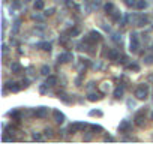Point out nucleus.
Instances as JSON below:
<instances>
[{
    "mask_svg": "<svg viewBox=\"0 0 153 144\" xmlns=\"http://www.w3.org/2000/svg\"><path fill=\"white\" fill-rule=\"evenodd\" d=\"M149 20H147V17H140V18H137V26H144L146 23H147Z\"/></svg>",
    "mask_w": 153,
    "mask_h": 144,
    "instance_id": "obj_19",
    "label": "nucleus"
},
{
    "mask_svg": "<svg viewBox=\"0 0 153 144\" xmlns=\"http://www.w3.org/2000/svg\"><path fill=\"white\" fill-rule=\"evenodd\" d=\"M11 71L12 72H14V74H20V72H21L23 71V68H21V65H20V63H12L11 65Z\"/></svg>",
    "mask_w": 153,
    "mask_h": 144,
    "instance_id": "obj_12",
    "label": "nucleus"
},
{
    "mask_svg": "<svg viewBox=\"0 0 153 144\" xmlns=\"http://www.w3.org/2000/svg\"><path fill=\"white\" fill-rule=\"evenodd\" d=\"M45 87H47V84H45V86H42L41 89H39V90H41V93H42V95H44V93H45V92H47V89H45Z\"/></svg>",
    "mask_w": 153,
    "mask_h": 144,
    "instance_id": "obj_34",
    "label": "nucleus"
},
{
    "mask_svg": "<svg viewBox=\"0 0 153 144\" xmlns=\"http://www.w3.org/2000/svg\"><path fill=\"white\" fill-rule=\"evenodd\" d=\"M149 95V87L147 84H141V86H138L135 89V96L138 98V99H146Z\"/></svg>",
    "mask_w": 153,
    "mask_h": 144,
    "instance_id": "obj_1",
    "label": "nucleus"
},
{
    "mask_svg": "<svg viewBox=\"0 0 153 144\" xmlns=\"http://www.w3.org/2000/svg\"><path fill=\"white\" fill-rule=\"evenodd\" d=\"M129 128H131L129 120H122V122H120V125H119V131H120V132H128Z\"/></svg>",
    "mask_w": 153,
    "mask_h": 144,
    "instance_id": "obj_10",
    "label": "nucleus"
},
{
    "mask_svg": "<svg viewBox=\"0 0 153 144\" xmlns=\"http://www.w3.org/2000/svg\"><path fill=\"white\" fill-rule=\"evenodd\" d=\"M89 114H90V116H102V111H99V110H92Z\"/></svg>",
    "mask_w": 153,
    "mask_h": 144,
    "instance_id": "obj_26",
    "label": "nucleus"
},
{
    "mask_svg": "<svg viewBox=\"0 0 153 144\" xmlns=\"http://www.w3.org/2000/svg\"><path fill=\"white\" fill-rule=\"evenodd\" d=\"M33 6H35V9H36V11H41V9H44V0H36L35 5H33Z\"/></svg>",
    "mask_w": 153,
    "mask_h": 144,
    "instance_id": "obj_18",
    "label": "nucleus"
},
{
    "mask_svg": "<svg viewBox=\"0 0 153 144\" xmlns=\"http://www.w3.org/2000/svg\"><path fill=\"white\" fill-rule=\"evenodd\" d=\"M18 29H20V20H17V21H15V29H14V30L17 32Z\"/></svg>",
    "mask_w": 153,
    "mask_h": 144,
    "instance_id": "obj_33",
    "label": "nucleus"
},
{
    "mask_svg": "<svg viewBox=\"0 0 153 144\" xmlns=\"http://www.w3.org/2000/svg\"><path fill=\"white\" fill-rule=\"evenodd\" d=\"M104 9L105 11H107V14H113V12H114L116 9H114V5H113V3H105V6H104Z\"/></svg>",
    "mask_w": 153,
    "mask_h": 144,
    "instance_id": "obj_15",
    "label": "nucleus"
},
{
    "mask_svg": "<svg viewBox=\"0 0 153 144\" xmlns=\"http://www.w3.org/2000/svg\"><path fill=\"white\" fill-rule=\"evenodd\" d=\"M90 129L93 131V132H96V131H98V132H101L104 128H102L101 125H90Z\"/></svg>",
    "mask_w": 153,
    "mask_h": 144,
    "instance_id": "obj_22",
    "label": "nucleus"
},
{
    "mask_svg": "<svg viewBox=\"0 0 153 144\" xmlns=\"http://www.w3.org/2000/svg\"><path fill=\"white\" fill-rule=\"evenodd\" d=\"M146 63H147V65H152V63H153V56L146 57Z\"/></svg>",
    "mask_w": 153,
    "mask_h": 144,
    "instance_id": "obj_30",
    "label": "nucleus"
},
{
    "mask_svg": "<svg viewBox=\"0 0 153 144\" xmlns=\"http://www.w3.org/2000/svg\"><path fill=\"white\" fill-rule=\"evenodd\" d=\"M71 60H74V56H72V53H63L59 56V62L60 63H68Z\"/></svg>",
    "mask_w": 153,
    "mask_h": 144,
    "instance_id": "obj_6",
    "label": "nucleus"
},
{
    "mask_svg": "<svg viewBox=\"0 0 153 144\" xmlns=\"http://www.w3.org/2000/svg\"><path fill=\"white\" fill-rule=\"evenodd\" d=\"M137 8L138 9H146V8H147V2H146V0H138V2H137Z\"/></svg>",
    "mask_w": 153,
    "mask_h": 144,
    "instance_id": "obj_17",
    "label": "nucleus"
},
{
    "mask_svg": "<svg viewBox=\"0 0 153 144\" xmlns=\"http://www.w3.org/2000/svg\"><path fill=\"white\" fill-rule=\"evenodd\" d=\"M87 99H89L90 102H95V101L102 99V96H101V95H96V93H90V95L87 96Z\"/></svg>",
    "mask_w": 153,
    "mask_h": 144,
    "instance_id": "obj_16",
    "label": "nucleus"
},
{
    "mask_svg": "<svg viewBox=\"0 0 153 144\" xmlns=\"http://www.w3.org/2000/svg\"><path fill=\"white\" fill-rule=\"evenodd\" d=\"M126 5L128 6H137V0H126Z\"/></svg>",
    "mask_w": 153,
    "mask_h": 144,
    "instance_id": "obj_29",
    "label": "nucleus"
},
{
    "mask_svg": "<svg viewBox=\"0 0 153 144\" xmlns=\"http://www.w3.org/2000/svg\"><path fill=\"white\" fill-rule=\"evenodd\" d=\"M105 141H113V137H110V135H105V138H104Z\"/></svg>",
    "mask_w": 153,
    "mask_h": 144,
    "instance_id": "obj_36",
    "label": "nucleus"
},
{
    "mask_svg": "<svg viewBox=\"0 0 153 144\" xmlns=\"http://www.w3.org/2000/svg\"><path fill=\"white\" fill-rule=\"evenodd\" d=\"M35 116L38 117V119H44V117L48 116V108L47 107H38L35 110Z\"/></svg>",
    "mask_w": 153,
    "mask_h": 144,
    "instance_id": "obj_4",
    "label": "nucleus"
},
{
    "mask_svg": "<svg viewBox=\"0 0 153 144\" xmlns=\"http://www.w3.org/2000/svg\"><path fill=\"white\" fill-rule=\"evenodd\" d=\"M146 111H140V113L135 114L134 117V120H135V125L137 126H144V123H146Z\"/></svg>",
    "mask_w": 153,
    "mask_h": 144,
    "instance_id": "obj_3",
    "label": "nucleus"
},
{
    "mask_svg": "<svg viewBox=\"0 0 153 144\" xmlns=\"http://www.w3.org/2000/svg\"><path fill=\"white\" fill-rule=\"evenodd\" d=\"M45 135L47 137H51V129H45Z\"/></svg>",
    "mask_w": 153,
    "mask_h": 144,
    "instance_id": "obj_35",
    "label": "nucleus"
},
{
    "mask_svg": "<svg viewBox=\"0 0 153 144\" xmlns=\"http://www.w3.org/2000/svg\"><path fill=\"white\" fill-rule=\"evenodd\" d=\"M90 38L93 39V41H101V39H102L101 33H99V32H96V30H93V32H90Z\"/></svg>",
    "mask_w": 153,
    "mask_h": 144,
    "instance_id": "obj_13",
    "label": "nucleus"
},
{
    "mask_svg": "<svg viewBox=\"0 0 153 144\" xmlns=\"http://www.w3.org/2000/svg\"><path fill=\"white\" fill-rule=\"evenodd\" d=\"M86 126H87L86 123H83V122H77V123H74V125H71V126H69V131H71L72 134H74V132H78V131L86 129Z\"/></svg>",
    "mask_w": 153,
    "mask_h": 144,
    "instance_id": "obj_5",
    "label": "nucleus"
},
{
    "mask_svg": "<svg viewBox=\"0 0 153 144\" xmlns=\"http://www.w3.org/2000/svg\"><path fill=\"white\" fill-rule=\"evenodd\" d=\"M59 98H60V99H62L63 102H66V104L69 102V99H68V98H66V95H65V93H59Z\"/></svg>",
    "mask_w": 153,
    "mask_h": 144,
    "instance_id": "obj_28",
    "label": "nucleus"
},
{
    "mask_svg": "<svg viewBox=\"0 0 153 144\" xmlns=\"http://www.w3.org/2000/svg\"><path fill=\"white\" fill-rule=\"evenodd\" d=\"M39 47H41L44 51H51V44L50 42H44V44H39Z\"/></svg>",
    "mask_w": 153,
    "mask_h": 144,
    "instance_id": "obj_20",
    "label": "nucleus"
},
{
    "mask_svg": "<svg viewBox=\"0 0 153 144\" xmlns=\"http://www.w3.org/2000/svg\"><path fill=\"white\" fill-rule=\"evenodd\" d=\"M53 116H54V120H56L57 123H63V122H65V114L62 113V111L54 110V111H53Z\"/></svg>",
    "mask_w": 153,
    "mask_h": 144,
    "instance_id": "obj_8",
    "label": "nucleus"
},
{
    "mask_svg": "<svg viewBox=\"0 0 153 144\" xmlns=\"http://www.w3.org/2000/svg\"><path fill=\"white\" fill-rule=\"evenodd\" d=\"M107 56H108V60H113V62L120 60V54H119V51H117V50H110Z\"/></svg>",
    "mask_w": 153,
    "mask_h": 144,
    "instance_id": "obj_7",
    "label": "nucleus"
},
{
    "mask_svg": "<svg viewBox=\"0 0 153 144\" xmlns=\"http://www.w3.org/2000/svg\"><path fill=\"white\" fill-rule=\"evenodd\" d=\"M6 87H8V90L9 92H14V93H17V92H20V87L18 86V83H15V81H9V83H6Z\"/></svg>",
    "mask_w": 153,
    "mask_h": 144,
    "instance_id": "obj_9",
    "label": "nucleus"
},
{
    "mask_svg": "<svg viewBox=\"0 0 153 144\" xmlns=\"http://www.w3.org/2000/svg\"><path fill=\"white\" fill-rule=\"evenodd\" d=\"M123 96V87H116V90H114V98L116 99H120V98Z\"/></svg>",
    "mask_w": 153,
    "mask_h": 144,
    "instance_id": "obj_14",
    "label": "nucleus"
},
{
    "mask_svg": "<svg viewBox=\"0 0 153 144\" xmlns=\"http://www.w3.org/2000/svg\"><path fill=\"white\" fill-rule=\"evenodd\" d=\"M75 83H77V86H81V77H78Z\"/></svg>",
    "mask_w": 153,
    "mask_h": 144,
    "instance_id": "obj_37",
    "label": "nucleus"
},
{
    "mask_svg": "<svg viewBox=\"0 0 153 144\" xmlns=\"http://www.w3.org/2000/svg\"><path fill=\"white\" fill-rule=\"evenodd\" d=\"M140 48V41H138V35L137 33H132L131 35V45H129V50L132 53H137Z\"/></svg>",
    "mask_w": 153,
    "mask_h": 144,
    "instance_id": "obj_2",
    "label": "nucleus"
},
{
    "mask_svg": "<svg viewBox=\"0 0 153 144\" xmlns=\"http://www.w3.org/2000/svg\"><path fill=\"white\" fill-rule=\"evenodd\" d=\"M111 15H113V20H114V21H120V18H122V14H120V12H117V11H114Z\"/></svg>",
    "mask_w": 153,
    "mask_h": 144,
    "instance_id": "obj_21",
    "label": "nucleus"
},
{
    "mask_svg": "<svg viewBox=\"0 0 153 144\" xmlns=\"http://www.w3.org/2000/svg\"><path fill=\"white\" fill-rule=\"evenodd\" d=\"M53 12H54V9H48V11L45 12V15H47V17H50V15H53Z\"/></svg>",
    "mask_w": 153,
    "mask_h": 144,
    "instance_id": "obj_32",
    "label": "nucleus"
},
{
    "mask_svg": "<svg viewBox=\"0 0 153 144\" xmlns=\"http://www.w3.org/2000/svg\"><path fill=\"white\" fill-rule=\"evenodd\" d=\"M69 35H71V36H78V35H80V30L74 27V29H71V30H69Z\"/></svg>",
    "mask_w": 153,
    "mask_h": 144,
    "instance_id": "obj_25",
    "label": "nucleus"
},
{
    "mask_svg": "<svg viewBox=\"0 0 153 144\" xmlns=\"http://www.w3.org/2000/svg\"><path fill=\"white\" fill-rule=\"evenodd\" d=\"M33 140H35V141H41V140H42V137L39 135V134H35V135H33Z\"/></svg>",
    "mask_w": 153,
    "mask_h": 144,
    "instance_id": "obj_31",
    "label": "nucleus"
},
{
    "mask_svg": "<svg viewBox=\"0 0 153 144\" xmlns=\"http://www.w3.org/2000/svg\"><path fill=\"white\" fill-rule=\"evenodd\" d=\"M41 74L42 75H48L50 74V66H47V65H45V66H42L41 68Z\"/></svg>",
    "mask_w": 153,
    "mask_h": 144,
    "instance_id": "obj_24",
    "label": "nucleus"
},
{
    "mask_svg": "<svg viewBox=\"0 0 153 144\" xmlns=\"http://www.w3.org/2000/svg\"><path fill=\"white\" fill-rule=\"evenodd\" d=\"M21 86H23V87H29V86H30V81L27 80V78H23V81H21Z\"/></svg>",
    "mask_w": 153,
    "mask_h": 144,
    "instance_id": "obj_27",
    "label": "nucleus"
},
{
    "mask_svg": "<svg viewBox=\"0 0 153 144\" xmlns=\"http://www.w3.org/2000/svg\"><path fill=\"white\" fill-rule=\"evenodd\" d=\"M126 68H128V69H131V71H140V66H138V65L137 63H131V65H128V66H126Z\"/></svg>",
    "mask_w": 153,
    "mask_h": 144,
    "instance_id": "obj_23",
    "label": "nucleus"
},
{
    "mask_svg": "<svg viewBox=\"0 0 153 144\" xmlns=\"http://www.w3.org/2000/svg\"><path fill=\"white\" fill-rule=\"evenodd\" d=\"M45 84H47V87L56 86V84H57V77H54V75H47V81H45Z\"/></svg>",
    "mask_w": 153,
    "mask_h": 144,
    "instance_id": "obj_11",
    "label": "nucleus"
}]
</instances>
